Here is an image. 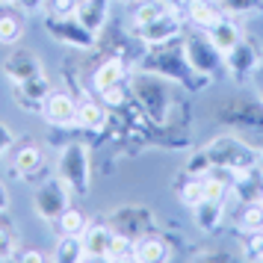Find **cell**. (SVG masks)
Returning <instances> with one entry per match:
<instances>
[{
  "mask_svg": "<svg viewBox=\"0 0 263 263\" xmlns=\"http://www.w3.org/2000/svg\"><path fill=\"white\" fill-rule=\"evenodd\" d=\"M242 257L263 260V231H242Z\"/></svg>",
  "mask_w": 263,
  "mask_h": 263,
  "instance_id": "32",
  "label": "cell"
},
{
  "mask_svg": "<svg viewBox=\"0 0 263 263\" xmlns=\"http://www.w3.org/2000/svg\"><path fill=\"white\" fill-rule=\"evenodd\" d=\"M130 92L136 98V104L142 109V116L151 124H166L168 112H172V92H168V80L154 71H139L133 74Z\"/></svg>",
  "mask_w": 263,
  "mask_h": 263,
  "instance_id": "3",
  "label": "cell"
},
{
  "mask_svg": "<svg viewBox=\"0 0 263 263\" xmlns=\"http://www.w3.org/2000/svg\"><path fill=\"white\" fill-rule=\"evenodd\" d=\"M219 3V9L225 15H254V12H263V0H216Z\"/></svg>",
  "mask_w": 263,
  "mask_h": 263,
  "instance_id": "28",
  "label": "cell"
},
{
  "mask_svg": "<svg viewBox=\"0 0 263 263\" xmlns=\"http://www.w3.org/2000/svg\"><path fill=\"white\" fill-rule=\"evenodd\" d=\"M57 178L71 190V195H86L92 190V151L86 142H68L57 157Z\"/></svg>",
  "mask_w": 263,
  "mask_h": 263,
  "instance_id": "4",
  "label": "cell"
},
{
  "mask_svg": "<svg viewBox=\"0 0 263 263\" xmlns=\"http://www.w3.org/2000/svg\"><path fill=\"white\" fill-rule=\"evenodd\" d=\"M45 30H48V36L57 45H65V48H74V50H95V45H98V36L89 33L74 15L48 12L45 15Z\"/></svg>",
  "mask_w": 263,
  "mask_h": 263,
  "instance_id": "6",
  "label": "cell"
},
{
  "mask_svg": "<svg viewBox=\"0 0 263 263\" xmlns=\"http://www.w3.org/2000/svg\"><path fill=\"white\" fill-rule=\"evenodd\" d=\"M136 260L139 263H160V260H168V246L163 242L160 237L148 234V237H139L136 239Z\"/></svg>",
  "mask_w": 263,
  "mask_h": 263,
  "instance_id": "25",
  "label": "cell"
},
{
  "mask_svg": "<svg viewBox=\"0 0 263 263\" xmlns=\"http://www.w3.org/2000/svg\"><path fill=\"white\" fill-rule=\"evenodd\" d=\"M124 80H127V65H124V60L109 57V60H104L95 68V74H92V89L101 95V92H107L112 86H121Z\"/></svg>",
  "mask_w": 263,
  "mask_h": 263,
  "instance_id": "16",
  "label": "cell"
},
{
  "mask_svg": "<svg viewBox=\"0 0 263 263\" xmlns=\"http://www.w3.org/2000/svg\"><path fill=\"white\" fill-rule=\"evenodd\" d=\"M12 145H15V133L9 130L3 121H0V157L9 154V148H12Z\"/></svg>",
  "mask_w": 263,
  "mask_h": 263,
  "instance_id": "38",
  "label": "cell"
},
{
  "mask_svg": "<svg viewBox=\"0 0 263 263\" xmlns=\"http://www.w3.org/2000/svg\"><path fill=\"white\" fill-rule=\"evenodd\" d=\"M42 119L53 127H74L77 124V101L65 92H50L42 107Z\"/></svg>",
  "mask_w": 263,
  "mask_h": 263,
  "instance_id": "13",
  "label": "cell"
},
{
  "mask_svg": "<svg viewBox=\"0 0 263 263\" xmlns=\"http://www.w3.org/2000/svg\"><path fill=\"white\" fill-rule=\"evenodd\" d=\"M107 260H136V239L124 237V234H116Z\"/></svg>",
  "mask_w": 263,
  "mask_h": 263,
  "instance_id": "30",
  "label": "cell"
},
{
  "mask_svg": "<svg viewBox=\"0 0 263 263\" xmlns=\"http://www.w3.org/2000/svg\"><path fill=\"white\" fill-rule=\"evenodd\" d=\"M207 36L213 39V45L222 50V53H228V50L234 48L237 42H242V27L237 24V18H234V15L222 12V18H219V21L207 30Z\"/></svg>",
  "mask_w": 263,
  "mask_h": 263,
  "instance_id": "19",
  "label": "cell"
},
{
  "mask_svg": "<svg viewBox=\"0 0 263 263\" xmlns=\"http://www.w3.org/2000/svg\"><path fill=\"white\" fill-rule=\"evenodd\" d=\"M77 127H83L89 133H101L107 127V109L101 107L98 101L86 98L77 104Z\"/></svg>",
  "mask_w": 263,
  "mask_h": 263,
  "instance_id": "20",
  "label": "cell"
},
{
  "mask_svg": "<svg viewBox=\"0 0 263 263\" xmlns=\"http://www.w3.org/2000/svg\"><path fill=\"white\" fill-rule=\"evenodd\" d=\"M42 163H45V157H42V148H39V145H21L12 157L15 175H21V178L36 175L39 168H42Z\"/></svg>",
  "mask_w": 263,
  "mask_h": 263,
  "instance_id": "23",
  "label": "cell"
},
{
  "mask_svg": "<svg viewBox=\"0 0 263 263\" xmlns=\"http://www.w3.org/2000/svg\"><path fill=\"white\" fill-rule=\"evenodd\" d=\"M86 225H89V219H86L80 210H74V207H68V210H65L60 219H57L60 234H77V237H80V234L86 231Z\"/></svg>",
  "mask_w": 263,
  "mask_h": 263,
  "instance_id": "29",
  "label": "cell"
},
{
  "mask_svg": "<svg viewBox=\"0 0 263 263\" xmlns=\"http://www.w3.org/2000/svg\"><path fill=\"white\" fill-rule=\"evenodd\" d=\"M139 68H142V71H154V74H160V77H166L168 83L186 86V89H192V92H198L201 86L210 83V77L192 71V65L186 62V53H183L180 39H178V42H168V45L148 48L145 60L139 62Z\"/></svg>",
  "mask_w": 263,
  "mask_h": 263,
  "instance_id": "1",
  "label": "cell"
},
{
  "mask_svg": "<svg viewBox=\"0 0 263 263\" xmlns=\"http://www.w3.org/2000/svg\"><path fill=\"white\" fill-rule=\"evenodd\" d=\"M24 36V21L18 15H0V45H18Z\"/></svg>",
  "mask_w": 263,
  "mask_h": 263,
  "instance_id": "26",
  "label": "cell"
},
{
  "mask_svg": "<svg viewBox=\"0 0 263 263\" xmlns=\"http://www.w3.org/2000/svg\"><path fill=\"white\" fill-rule=\"evenodd\" d=\"M225 68L234 80L254 77L257 68H260V50L254 48V42H249V39L242 36V42H237V45L225 53Z\"/></svg>",
  "mask_w": 263,
  "mask_h": 263,
  "instance_id": "10",
  "label": "cell"
},
{
  "mask_svg": "<svg viewBox=\"0 0 263 263\" xmlns=\"http://www.w3.org/2000/svg\"><path fill=\"white\" fill-rule=\"evenodd\" d=\"M260 168H263V160H260Z\"/></svg>",
  "mask_w": 263,
  "mask_h": 263,
  "instance_id": "45",
  "label": "cell"
},
{
  "mask_svg": "<svg viewBox=\"0 0 263 263\" xmlns=\"http://www.w3.org/2000/svg\"><path fill=\"white\" fill-rule=\"evenodd\" d=\"M160 3H163V6H168V9H175V12H178V9H186V3H190V0H160Z\"/></svg>",
  "mask_w": 263,
  "mask_h": 263,
  "instance_id": "41",
  "label": "cell"
},
{
  "mask_svg": "<svg viewBox=\"0 0 263 263\" xmlns=\"http://www.w3.org/2000/svg\"><path fill=\"white\" fill-rule=\"evenodd\" d=\"M204 154H207V160H210V166L216 172H228V175H239L246 168L260 166L263 160L260 148H254L251 142L239 139V136H231V133L210 139L204 145Z\"/></svg>",
  "mask_w": 263,
  "mask_h": 263,
  "instance_id": "2",
  "label": "cell"
},
{
  "mask_svg": "<svg viewBox=\"0 0 263 263\" xmlns=\"http://www.w3.org/2000/svg\"><path fill=\"white\" fill-rule=\"evenodd\" d=\"M74 18L80 21V24L89 30V33H101L109 21V0H80V6H77V12Z\"/></svg>",
  "mask_w": 263,
  "mask_h": 263,
  "instance_id": "17",
  "label": "cell"
},
{
  "mask_svg": "<svg viewBox=\"0 0 263 263\" xmlns=\"http://www.w3.org/2000/svg\"><path fill=\"white\" fill-rule=\"evenodd\" d=\"M68 207H71V190L60 178L39 183V190L33 192V210L42 222H57Z\"/></svg>",
  "mask_w": 263,
  "mask_h": 263,
  "instance_id": "7",
  "label": "cell"
},
{
  "mask_svg": "<svg viewBox=\"0 0 263 263\" xmlns=\"http://www.w3.org/2000/svg\"><path fill=\"white\" fill-rule=\"evenodd\" d=\"M175 195H178V201L183 204V207H195L198 201H204V178H198V175H180L178 180H175Z\"/></svg>",
  "mask_w": 263,
  "mask_h": 263,
  "instance_id": "22",
  "label": "cell"
},
{
  "mask_svg": "<svg viewBox=\"0 0 263 263\" xmlns=\"http://www.w3.org/2000/svg\"><path fill=\"white\" fill-rule=\"evenodd\" d=\"M109 228L116 231V234H124V237L130 239H139V237H148V234H154L157 231V219L154 213L142 207V204H124L119 210H112L109 216Z\"/></svg>",
  "mask_w": 263,
  "mask_h": 263,
  "instance_id": "8",
  "label": "cell"
},
{
  "mask_svg": "<svg viewBox=\"0 0 263 263\" xmlns=\"http://www.w3.org/2000/svg\"><path fill=\"white\" fill-rule=\"evenodd\" d=\"M210 168L213 166H210V160H207V154H204V148H198V151L190 157V163H186V175H198V178H204Z\"/></svg>",
  "mask_w": 263,
  "mask_h": 263,
  "instance_id": "33",
  "label": "cell"
},
{
  "mask_svg": "<svg viewBox=\"0 0 263 263\" xmlns=\"http://www.w3.org/2000/svg\"><path fill=\"white\" fill-rule=\"evenodd\" d=\"M239 228L242 231H263V201H249L239 210Z\"/></svg>",
  "mask_w": 263,
  "mask_h": 263,
  "instance_id": "27",
  "label": "cell"
},
{
  "mask_svg": "<svg viewBox=\"0 0 263 263\" xmlns=\"http://www.w3.org/2000/svg\"><path fill=\"white\" fill-rule=\"evenodd\" d=\"M112 237H116V231L109 228V222H89L86 231L80 234L83 239V249H86V257L89 260H107L109 254V246H112Z\"/></svg>",
  "mask_w": 263,
  "mask_h": 263,
  "instance_id": "14",
  "label": "cell"
},
{
  "mask_svg": "<svg viewBox=\"0 0 263 263\" xmlns=\"http://www.w3.org/2000/svg\"><path fill=\"white\" fill-rule=\"evenodd\" d=\"M133 33H136V39L142 42L145 48H157V45L178 42V39L183 36V21H180V15L175 12V9H166V12L160 15V18H154V21L133 27Z\"/></svg>",
  "mask_w": 263,
  "mask_h": 263,
  "instance_id": "9",
  "label": "cell"
},
{
  "mask_svg": "<svg viewBox=\"0 0 263 263\" xmlns=\"http://www.w3.org/2000/svg\"><path fill=\"white\" fill-rule=\"evenodd\" d=\"M6 210H9V192H6L3 183H0V216L6 213Z\"/></svg>",
  "mask_w": 263,
  "mask_h": 263,
  "instance_id": "40",
  "label": "cell"
},
{
  "mask_svg": "<svg viewBox=\"0 0 263 263\" xmlns=\"http://www.w3.org/2000/svg\"><path fill=\"white\" fill-rule=\"evenodd\" d=\"M222 219H225V201H210V198H204L192 207V222L198 231L204 234H216L219 225H222Z\"/></svg>",
  "mask_w": 263,
  "mask_h": 263,
  "instance_id": "18",
  "label": "cell"
},
{
  "mask_svg": "<svg viewBox=\"0 0 263 263\" xmlns=\"http://www.w3.org/2000/svg\"><path fill=\"white\" fill-rule=\"evenodd\" d=\"M231 190L239 198V204H249V201H263V168H246L231 178Z\"/></svg>",
  "mask_w": 263,
  "mask_h": 263,
  "instance_id": "15",
  "label": "cell"
},
{
  "mask_svg": "<svg viewBox=\"0 0 263 263\" xmlns=\"http://www.w3.org/2000/svg\"><path fill=\"white\" fill-rule=\"evenodd\" d=\"M80 0H48V12L53 15H74Z\"/></svg>",
  "mask_w": 263,
  "mask_h": 263,
  "instance_id": "35",
  "label": "cell"
},
{
  "mask_svg": "<svg viewBox=\"0 0 263 263\" xmlns=\"http://www.w3.org/2000/svg\"><path fill=\"white\" fill-rule=\"evenodd\" d=\"M3 74L12 83H24L36 74H45V65L39 60V53H33L30 48H15L6 60H3Z\"/></svg>",
  "mask_w": 263,
  "mask_h": 263,
  "instance_id": "11",
  "label": "cell"
},
{
  "mask_svg": "<svg viewBox=\"0 0 263 263\" xmlns=\"http://www.w3.org/2000/svg\"><path fill=\"white\" fill-rule=\"evenodd\" d=\"M15 6L21 9V15H39L48 6V0H15Z\"/></svg>",
  "mask_w": 263,
  "mask_h": 263,
  "instance_id": "37",
  "label": "cell"
},
{
  "mask_svg": "<svg viewBox=\"0 0 263 263\" xmlns=\"http://www.w3.org/2000/svg\"><path fill=\"white\" fill-rule=\"evenodd\" d=\"M6 3H15V0H0V6H6Z\"/></svg>",
  "mask_w": 263,
  "mask_h": 263,
  "instance_id": "44",
  "label": "cell"
},
{
  "mask_svg": "<svg viewBox=\"0 0 263 263\" xmlns=\"http://www.w3.org/2000/svg\"><path fill=\"white\" fill-rule=\"evenodd\" d=\"M101 101H104V104H109V107H121V104L127 101L124 83H121V86H112V89H107V92H101Z\"/></svg>",
  "mask_w": 263,
  "mask_h": 263,
  "instance_id": "36",
  "label": "cell"
},
{
  "mask_svg": "<svg viewBox=\"0 0 263 263\" xmlns=\"http://www.w3.org/2000/svg\"><path fill=\"white\" fill-rule=\"evenodd\" d=\"M180 45H183V53H186V62L192 65V71L204 74L213 80V74L219 68H225V53L213 45V39L207 36V30L195 27V30H183L180 36Z\"/></svg>",
  "mask_w": 263,
  "mask_h": 263,
  "instance_id": "5",
  "label": "cell"
},
{
  "mask_svg": "<svg viewBox=\"0 0 263 263\" xmlns=\"http://www.w3.org/2000/svg\"><path fill=\"white\" fill-rule=\"evenodd\" d=\"M12 86H15L12 89L15 104L30 109V112H42L48 95L53 92V89H50V80L45 77V74H36V77H30V80H24V83H12Z\"/></svg>",
  "mask_w": 263,
  "mask_h": 263,
  "instance_id": "12",
  "label": "cell"
},
{
  "mask_svg": "<svg viewBox=\"0 0 263 263\" xmlns=\"http://www.w3.org/2000/svg\"><path fill=\"white\" fill-rule=\"evenodd\" d=\"M121 3H142V0H121Z\"/></svg>",
  "mask_w": 263,
  "mask_h": 263,
  "instance_id": "43",
  "label": "cell"
},
{
  "mask_svg": "<svg viewBox=\"0 0 263 263\" xmlns=\"http://www.w3.org/2000/svg\"><path fill=\"white\" fill-rule=\"evenodd\" d=\"M15 260H24V263H42V260H50V257H45L42 251L36 249H24V251H18V257Z\"/></svg>",
  "mask_w": 263,
  "mask_h": 263,
  "instance_id": "39",
  "label": "cell"
},
{
  "mask_svg": "<svg viewBox=\"0 0 263 263\" xmlns=\"http://www.w3.org/2000/svg\"><path fill=\"white\" fill-rule=\"evenodd\" d=\"M166 9H168V6H163L160 0H142V3L136 6V12H133V27L154 21V18H160V15L166 12Z\"/></svg>",
  "mask_w": 263,
  "mask_h": 263,
  "instance_id": "31",
  "label": "cell"
},
{
  "mask_svg": "<svg viewBox=\"0 0 263 263\" xmlns=\"http://www.w3.org/2000/svg\"><path fill=\"white\" fill-rule=\"evenodd\" d=\"M254 83H257V92H260V101H263V62L257 68V74H254Z\"/></svg>",
  "mask_w": 263,
  "mask_h": 263,
  "instance_id": "42",
  "label": "cell"
},
{
  "mask_svg": "<svg viewBox=\"0 0 263 263\" xmlns=\"http://www.w3.org/2000/svg\"><path fill=\"white\" fill-rule=\"evenodd\" d=\"M15 254H18V242H15L12 231L0 225V260H12Z\"/></svg>",
  "mask_w": 263,
  "mask_h": 263,
  "instance_id": "34",
  "label": "cell"
},
{
  "mask_svg": "<svg viewBox=\"0 0 263 263\" xmlns=\"http://www.w3.org/2000/svg\"><path fill=\"white\" fill-rule=\"evenodd\" d=\"M50 260H60V263H80V260H89L86 257V249H83V239L77 234H62L57 249L50 254Z\"/></svg>",
  "mask_w": 263,
  "mask_h": 263,
  "instance_id": "24",
  "label": "cell"
},
{
  "mask_svg": "<svg viewBox=\"0 0 263 263\" xmlns=\"http://www.w3.org/2000/svg\"><path fill=\"white\" fill-rule=\"evenodd\" d=\"M186 18H190L192 27L210 30V27L222 18V9H219L216 0H190V3H186Z\"/></svg>",
  "mask_w": 263,
  "mask_h": 263,
  "instance_id": "21",
  "label": "cell"
}]
</instances>
